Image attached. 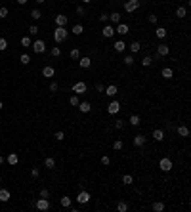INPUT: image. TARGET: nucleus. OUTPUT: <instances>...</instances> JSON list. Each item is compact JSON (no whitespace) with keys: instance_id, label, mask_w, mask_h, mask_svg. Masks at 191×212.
Returning a JSON list of instances; mask_svg holds the SVG:
<instances>
[{"instance_id":"obj_32","label":"nucleus","mask_w":191,"mask_h":212,"mask_svg":"<svg viewBox=\"0 0 191 212\" xmlns=\"http://www.w3.org/2000/svg\"><path fill=\"white\" fill-rule=\"evenodd\" d=\"M176 15H178L180 19H184L185 15H187V10H185L184 6H178V10H176Z\"/></svg>"},{"instance_id":"obj_56","label":"nucleus","mask_w":191,"mask_h":212,"mask_svg":"<svg viewBox=\"0 0 191 212\" xmlns=\"http://www.w3.org/2000/svg\"><path fill=\"white\" fill-rule=\"evenodd\" d=\"M96 90L97 92H103V84H101V82H97V84H96Z\"/></svg>"},{"instance_id":"obj_35","label":"nucleus","mask_w":191,"mask_h":212,"mask_svg":"<svg viewBox=\"0 0 191 212\" xmlns=\"http://www.w3.org/2000/svg\"><path fill=\"white\" fill-rule=\"evenodd\" d=\"M71 203H73V201H71V197H67V195H65V197H61V206H63V208H69Z\"/></svg>"},{"instance_id":"obj_3","label":"nucleus","mask_w":191,"mask_h":212,"mask_svg":"<svg viewBox=\"0 0 191 212\" xmlns=\"http://www.w3.org/2000/svg\"><path fill=\"white\" fill-rule=\"evenodd\" d=\"M31 48H33L34 54H44L46 52V42L44 40H34V42L31 44Z\"/></svg>"},{"instance_id":"obj_12","label":"nucleus","mask_w":191,"mask_h":212,"mask_svg":"<svg viewBox=\"0 0 191 212\" xmlns=\"http://www.w3.org/2000/svg\"><path fill=\"white\" fill-rule=\"evenodd\" d=\"M67 23H69V17H67V15H63V13L55 15V25H58V27H65Z\"/></svg>"},{"instance_id":"obj_24","label":"nucleus","mask_w":191,"mask_h":212,"mask_svg":"<svg viewBox=\"0 0 191 212\" xmlns=\"http://www.w3.org/2000/svg\"><path fill=\"white\" fill-rule=\"evenodd\" d=\"M128 48H130V54H138V52L142 50V44L138 42V40H134V42H132L130 46H128Z\"/></svg>"},{"instance_id":"obj_6","label":"nucleus","mask_w":191,"mask_h":212,"mask_svg":"<svg viewBox=\"0 0 191 212\" xmlns=\"http://www.w3.org/2000/svg\"><path fill=\"white\" fill-rule=\"evenodd\" d=\"M34 206H37L38 210L46 212V210H50V201H48V199H44V197H40L37 203H34Z\"/></svg>"},{"instance_id":"obj_4","label":"nucleus","mask_w":191,"mask_h":212,"mask_svg":"<svg viewBox=\"0 0 191 212\" xmlns=\"http://www.w3.org/2000/svg\"><path fill=\"white\" fill-rule=\"evenodd\" d=\"M138 8H140V0H126V4H124L126 13H134Z\"/></svg>"},{"instance_id":"obj_40","label":"nucleus","mask_w":191,"mask_h":212,"mask_svg":"<svg viewBox=\"0 0 191 212\" xmlns=\"http://www.w3.org/2000/svg\"><path fill=\"white\" fill-rule=\"evenodd\" d=\"M122 147H124V143H122V139H117V142L113 143V149H115V151H121Z\"/></svg>"},{"instance_id":"obj_33","label":"nucleus","mask_w":191,"mask_h":212,"mask_svg":"<svg viewBox=\"0 0 191 212\" xmlns=\"http://www.w3.org/2000/svg\"><path fill=\"white\" fill-rule=\"evenodd\" d=\"M163 76H164V79H172V76H174V71L170 69V67H164V69H163Z\"/></svg>"},{"instance_id":"obj_45","label":"nucleus","mask_w":191,"mask_h":212,"mask_svg":"<svg viewBox=\"0 0 191 212\" xmlns=\"http://www.w3.org/2000/svg\"><path fill=\"white\" fill-rule=\"evenodd\" d=\"M117 128V130H121V128H124V121H122V118H118V121H115V124H113Z\"/></svg>"},{"instance_id":"obj_30","label":"nucleus","mask_w":191,"mask_h":212,"mask_svg":"<svg viewBox=\"0 0 191 212\" xmlns=\"http://www.w3.org/2000/svg\"><path fill=\"white\" fill-rule=\"evenodd\" d=\"M117 210H118V212H126V210H128V203H126V201H118Z\"/></svg>"},{"instance_id":"obj_62","label":"nucleus","mask_w":191,"mask_h":212,"mask_svg":"<svg viewBox=\"0 0 191 212\" xmlns=\"http://www.w3.org/2000/svg\"><path fill=\"white\" fill-rule=\"evenodd\" d=\"M0 33H2V27H0Z\"/></svg>"},{"instance_id":"obj_39","label":"nucleus","mask_w":191,"mask_h":212,"mask_svg":"<svg viewBox=\"0 0 191 212\" xmlns=\"http://www.w3.org/2000/svg\"><path fill=\"white\" fill-rule=\"evenodd\" d=\"M69 55H71V59H79V58H80V50H79V48H73Z\"/></svg>"},{"instance_id":"obj_11","label":"nucleus","mask_w":191,"mask_h":212,"mask_svg":"<svg viewBox=\"0 0 191 212\" xmlns=\"http://www.w3.org/2000/svg\"><path fill=\"white\" fill-rule=\"evenodd\" d=\"M145 142H147V138L143 136V134L134 136V145H136V147H143V145H145Z\"/></svg>"},{"instance_id":"obj_42","label":"nucleus","mask_w":191,"mask_h":212,"mask_svg":"<svg viewBox=\"0 0 191 212\" xmlns=\"http://www.w3.org/2000/svg\"><path fill=\"white\" fill-rule=\"evenodd\" d=\"M31 44H33V40H31L29 37H23V38H21V46H25V48H29Z\"/></svg>"},{"instance_id":"obj_58","label":"nucleus","mask_w":191,"mask_h":212,"mask_svg":"<svg viewBox=\"0 0 191 212\" xmlns=\"http://www.w3.org/2000/svg\"><path fill=\"white\" fill-rule=\"evenodd\" d=\"M4 161H6V159H4L2 155H0V164H4Z\"/></svg>"},{"instance_id":"obj_36","label":"nucleus","mask_w":191,"mask_h":212,"mask_svg":"<svg viewBox=\"0 0 191 212\" xmlns=\"http://www.w3.org/2000/svg\"><path fill=\"white\" fill-rule=\"evenodd\" d=\"M31 17H33V19H34V21H38V19H40V17H42V13H40V10H38V8H34V10H33V12H31Z\"/></svg>"},{"instance_id":"obj_37","label":"nucleus","mask_w":191,"mask_h":212,"mask_svg":"<svg viewBox=\"0 0 191 212\" xmlns=\"http://www.w3.org/2000/svg\"><path fill=\"white\" fill-rule=\"evenodd\" d=\"M69 103H71V105H73V107H76V105H79V103H80V100H79V96H76V94H73V96L69 97Z\"/></svg>"},{"instance_id":"obj_50","label":"nucleus","mask_w":191,"mask_h":212,"mask_svg":"<svg viewBox=\"0 0 191 212\" xmlns=\"http://www.w3.org/2000/svg\"><path fill=\"white\" fill-rule=\"evenodd\" d=\"M58 82H52V84H50V92H52V94H55V92H58Z\"/></svg>"},{"instance_id":"obj_26","label":"nucleus","mask_w":191,"mask_h":212,"mask_svg":"<svg viewBox=\"0 0 191 212\" xmlns=\"http://www.w3.org/2000/svg\"><path fill=\"white\" fill-rule=\"evenodd\" d=\"M178 134H180L182 138H187V136H189V128H187V126H184V124H182V126H178Z\"/></svg>"},{"instance_id":"obj_7","label":"nucleus","mask_w":191,"mask_h":212,"mask_svg":"<svg viewBox=\"0 0 191 212\" xmlns=\"http://www.w3.org/2000/svg\"><path fill=\"white\" fill-rule=\"evenodd\" d=\"M118 111H121V103H118L117 100H113L109 105H107V113H109V115H117Z\"/></svg>"},{"instance_id":"obj_2","label":"nucleus","mask_w":191,"mask_h":212,"mask_svg":"<svg viewBox=\"0 0 191 212\" xmlns=\"http://www.w3.org/2000/svg\"><path fill=\"white\" fill-rule=\"evenodd\" d=\"M73 92H75L76 96H82V94L88 92V86H86V82L79 80V82H75V84H73Z\"/></svg>"},{"instance_id":"obj_16","label":"nucleus","mask_w":191,"mask_h":212,"mask_svg":"<svg viewBox=\"0 0 191 212\" xmlns=\"http://www.w3.org/2000/svg\"><path fill=\"white\" fill-rule=\"evenodd\" d=\"M113 50L118 52V54H122V52L126 50V44H124V40H117L115 44H113Z\"/></svg>"},{"instance_id":"obj_5","label":"nucleus","mask_w":191,"mask_h":212,"mask_svg":"<svg viewBox=\"0 0 191 212\" xmlns=\"http://www.w3.org/2000/svg\"><path fill=\"white\" fill-rule=\"evenodd\" d=\"M159 168H161L163 172H170V170H172V161H170L168 157H163L161 161H159Z\"/></svg>"},{"instance_id":"obj_29","label":"nucleus","mask_w":191,"mask_h":212,"mask_svg":"<svg viewBox=\"0 0 191 212\" xmlns=\"http://www.w3.org/2000/svg\"><path fill=\"white\" fill-rule=\"evenodd\" d=\"M122 184H124V185H132L134 184V176L124 174V176H122Z\"/></svg>"},{"instance_id":"obj_22","label":"nucleus","mask_w":191,"mask_h":212,"mask_svg":"<svg viewBox=\"0 0 191 212\" xmlns=\"http://www.w3.org/2000/svg\"><path fill=\"white\" fill-rule=\"evenodd\" d=\"M153 139H155V142H163V139H164V130L157 128V130L153 132Z\"/></svg>"},{"instance_id":"obj_1","label":"nucleus","mask_w":191,"mask_h":212,"mask_svg":"<svg viewBox=\"0 0 191 212\" xmlns=\"http://www.w3.org/2000/svg\"><path fill=\"white\" fill-rule=\"evenodd\" d=\"M67 37H69V31H67L65 27H55V31H54V40H55V44L65 42Z\"/></svg>"},{"instance_id":"obj_15","label":"nucleus","mask_w":191,"mask_h":212,"mask_svg":"<svg viewBox=\"0 0 191 212\" xmlns=\"http://www.w3.org/2000/svg\"><path fill=\"white\" fill-rule=\"evenodd\" d=\"M128 124L134 126V128H138V126L142 124V118H140V115H132L130 118H128Z\"/></svg>"},{"instance_id":"obj_14","label":"nucleus","mask_w":191,"mask_h":212,"mask_svg":"<svg viewBox=\"0 0 191 212\" xmlns=\"http://www.w3.org/2000/svg\"><path fill=\"white\" fill-rule=\"evenodd\" d=\"M76 107H79V111H80V113H90V111H92V105H90V101H80Z\"/></svg>"},{"instance_id":"obj_43","label":"nucleus","mask_w":191,"mask_h":212,"mask_svg":"<svg viewBox=\"0 0 191 212\" xmlns=\"http://www.w3.org/2000/svg\"><path fill=\"white\" fill-rule=\"evenodd\" d=\"M29 33H31V34H33V37H34V34H38V33H40V29H38V25H31V27H29Z\"/></svg>"},{"instance_id":"obj_38","label":"nucleus","mask_w":191,"mask_h":212,"mask_svg":"<svg viewBox=\"0 0 191 212\" xmlns=\"http://www.w3.org/2000/svg\"><path fill=\"white\" fill-rule=\"evenodd\" d=\"M50 54L54 55V58H59V55H61V48H59V46H54V48L50 50Z\"/></svg>"},{"instance_id":"obj_55","label":"nucleus","mask_w":191,"mask_h":212,"mask_svg":"<svg viewBox=\"0 0 191 212\" xmlns=\"http://www.w3.org/2000/svg\"><path fill=\"white\" fill-rule=\"evenodd\" d=\"M76 13H79V15H84V13H86L84 6H79V8H76Z\"/></svg>"},{"instance_id":"obj_19","label":"nucleus","mask_w":191,"mask_h":212,"mask_svg":"<svg viewBox=\"0 0 191 212\" xmlns=\"http://www.w3.org/2000/svg\"><path fill=\"white\" fill-rule=\"evenodd\" d=\"M6 163H8V164H12V166H15V164L19 163V157H17L15 153H10L8 157H6Z\"/></svg>"},{"instance_id":"obj_54","label":"nucleus","mask_w":191,"mask_h":212,"mask_svg":"<svg viewBox=\"0 0 191 212\" xmlns=\"http://www.w3.org/2000/svg\"><path fill=\"white\" fill-rule=\"evenodd\" d=\"M38 174H40L38 168H33V170H31V176H33V178H38Z\"/></svg>"},{"instance_id":"obj_20","label":"nucleus","mask_w":191,"mask_h":212,"mask_svg":"<svg viewBox=\"0 0 191 212\" xmlns=\"http://www.w3.org/2000/svg\"><path fill=\"white\" fill-rule=\"evenodd\" d=\"M113 34H115V27H111V25H105V27H103V37H105V38H111Z\"/></svg>"},{"instance_id":"obj_48","label":"nucleus","mask_w":191,"mask_h":212,"mask_svg":"<svg viewBox=\"0 0 191 212\" xmlns=\"http://www.w3.org/2000/svg\"><path fill=\"white\" fill-rule=\"evenodd\" d=\"M55 139H58V142H63V139H65V134L61 132V130H58V132H55Z\"/></svg>"},{"instance_id":"obj_44","label":"nucleus","mask_w":191,"mask_h":212,"mask_svg":"<svg viewBox=\"0 0 191 212\" xmlns=\"http://www.w3.org/2000/svg\"><path fill=\"white\" fill-rule=\"evenodd\" d=\"M19 61H21V63H23V65H29V63H31V58H29V55H27V54H23V55H21V58H19Z\"/></svg>"},{"instance_id":"obj_49","label":"nucleus","mask_w":191,"mask_h":212,"mask_svg":"<svg viewBox=\"0 0 191 212\" xmlns=\"http://www.w3.org/2000/svg\"><path fill=\"white\" fill-rule=\"evenodd\" d=\"M0 17H2V19H6V17H8V8H4V6L0 8Z\"/></svg>"},{"instance_id":"obj_27","label":"nucleus","mask_w":191,"mask_h":212,"mask_svg":"<svg viewBox=\"0 0 191 212\" xmlns=\"http://www.w3.org/2000/svg\"><path fill=\"white\" fill-rule=\"evenodd\" d=\"M44 168H48V170L55 168V161H54V159H52V157H48V159H46V161H44Z\"/></svg>"},{"instance_id":"obj_25","label":"nucleus","mask_w":191,"mask_h":212,"mask_svg":"<svg viewBox=\"0 0 191 212\" xmlns=\"http://www.w3.org/2000/svg\"><path fill=\"white\" fill-rule=\"evenodd\" d=\"M121 17H122V15L118 13V12H113V13H109V21H113L115 25H118V23H121Z\"/></svg>"},{"instance_id":"obj_51","label":"nucleus","mask_w":191,"mask_h":212,"mask_svg":"<svg viewBox=\"0 0 191 212\" xmlns=\"http://www.w3.org/2000/svg\"><path fill=\"white\" fill-rule=\"evenodd\" d=\"M100 21L101 23H107V21H109V13H101L100 15Z\"/></svg>"},{"instance_id":"obj_41","label":"nucleus","mask_w":191,"mask_h":212,"mask_svg":"<svg viewBox=\"0 0 191 212\" xmlns=\"http://www.w3.org/2000/svg\"><path fill=\"white\" fill-rule=\"evenodd\" d=\"M153 210L155 212H163L164 210V203H153Z\"/></svg>"},{"instance_id":"obj_9","label":"nucleus","mask_w":191,"mask_h":212,"mask_svg":"<svg viewBox=\"0 0 191 212\" xmlns=\"http://www.w3.org/2000/svg\"><path fill=\"white\" fill-rule=\"evenodd\" d=\"M115 33H118L121 37H124V34H128V33H130V27H128L126 23H118L117 27H115Z\"/></svg>"},{"instance_id":"obj_18","label":"nucleus","mask_w":191,"mask_h":212,"mask_svg":"<svg viewBox=\"0 0 191 212\" xmlns=\"http://www.w3.org/2000/svg\"><path fill=\"white\" fill-rule=\"evenodd\" d=\"M105 94H107V96H109V97H115V96L118 94V88H117L115 84H109V86H107V88H105Z\"/></svg>"},{"instance_id":"obj_46","label":"nucleus","mask_w":191,"mask_h":212,"mask_svg":"<svg viewBox=\"0 0 191 212\" xmlns=\"http://www.w3.org/2000/svg\"><path fill=\"white\" fill-rule=\"evenodd\" d=\"M101 164H103V166H109V164H111V159L107 157V155H103V157H101Z\"/></svg>"},{"instance_id":"obj_8","label":"nucleus","mask_w":191,"mask_h":212,"mask_svg":"<svg viewBox=\"0 0 191 212\" xmlns=\"http://www.w3.org/2000/svg\"><path fill=\"white\" fill-rule=\"evenodd\" d=\"M90 199H92V195L88 193V191H80V193L76 195V201H79L80 205H86V203H90Z\"/></svg>"},{"instance_id":"obj_10","label":"nucleus","mask_w":191,"mask_h":212,"mask_svg":"<svg viewBox=\"0 0 191 212\" xmlns=\"http://www.w3.org/2000/svg\"><path fill=\"white\" fill-rule=\"evenodd\" d=\"M168 54H170V48L166 44H159L157 46V55H159V58H166Z\"/></svg>"},{"instance_id":"obj_53","label":"nucleus","mask_w":191,"mask_h":212,"mask_svg":"<svg viewBox=\"0 0 191 212\" xmlns=\"http://www.w3.org/2000/svg\"><path fill=\"white\" fill-rule=\"evenodd\" d=\"M40 197L48 199V197H50V191H48V189H42V191H40Z\"/></svg>"},{"instance_id":"obj_21","label":"nucleus","mask_w":191,"mask_h":212,"mask_svg":"<svg viewBox=\"0 0 191 212\" xmlns=\"http://www.w3.org/2000/svg\"><path fill=\"white\" fill-rule=\"evenodd\" d=\"M155 34H157V38H166V34H168V31L166 29H164V27H157V29H155Z\"/></svg>"},{"instance_id":"obj_13","label":"nucleus","mask_w":191,"mask_h":212,"mask_svg":"<svg viewBox=\"0 0 191 212\" xmlns=\"http://www.w3.org/2000/svg\"><path fill=\"white\" fill-rule=\"evenodd\" d=\"M10 199H12V193H10L6 187H2L0 189V203H8Z\"/></svg>"},{"instance_id":"obj_52","label":"nucleus","mask_w":191,"mask_h":212,"mask_svg":"<svg viewBox=\"0 0 191 212\" xmlns=\"http://www.w3.org/2000/svg\"><path fill=\"white\" fill-rule=\"evenodd\" d=\"M147 21L151 23V25H155V23H157V15H153V13H151V15H147Z\"/></svg>"},{"instance_id":"obj_59","label":"nucleus","mask_w":191,"mask_h":212,"mask_svg":"<svg viewBox=\"0 0 191 212\" xmlns=\"http://www.w3.org/2000/svg\"><path fill=\"white\" fill-rule=\"evenodd\" d=\"M80 2H82V4H90L92 0H80Z\"/></svg>"},{"instance_id":"obj_23","label":"nucleus","mask_w":191,"mask_h":212,"mask_svg":"<svg viewBox=\"0 0 191 212\" xmlns=\"http://www.w3.org/2000/svg\"><path fill=\"white\" fill-rule=\"evenodd\" d=\"M79 65L82 67V69H88V67L92 65V59L90 58H79Z\"/></svg>"},{"instance_id":"obj_57","label":"nucleus","mask_w":191,"mask_h":212,"mask_svg":"<svg viewBox=\"0 0 191 212\" xmlns=\"http://www.w3.org/2000/svg\"><path fill=\"white\" fill-rule=\"evenodd\" d=\"M15 2H17V4H21V6H23V4H27V0H15Z\"/></svg>"},{"instance_id":"obj_61","label":"nucleus","mask_w":191,"mask_h":212,"mask_svg":"<svg viewBox=\"0 0 191 212\" xmlns=\"http://www.w3.org/2000/svg\"><path fill=\"white\" fill-rule=\"evenodd\" d=\"M2 109H4V103H2V101H0V111H2Z\"/></svg>"},{"instance_id":"obj_34","label":"nucleus","mask_w":191,"mask_h":212,"mask_svg":"<svg viewBox=\"0 0 191 212\" xmlns=\"http://www.w3.org/2000/svg\"><path fill=\"white\" fill-rule=\"evenodd\" d=\"M82 33H84V27H82V25H79V23L73 25V34H76V37H79V34H82Z\"/></svg>"},{"instance_id":"obj_60","label":"nucleus","mask_w":191,"mask_h":212,"mask_svg":"<svg viewBox=\"0 0 191 212\" xmlns=\"http://www.w3.org/2000/svg\"><path fill=\"white\" fill-rule=\"evenodd\" d=\"M34 2H37V4H44V0H34Z\"/></svg>"},{"instance_id":"obj_28","label":"nucleus","mask_w":191,"mask_h":212,"mask_svg":"<svg viewBox=\"0 0 191 212\" xmlns=\"http://www.w3.org/2000/svg\"><path fill=\"white\" fill-rule=\"evenodd\" d=\"M122 61H124V65H126V67H132V65H134V54L124 55V59H122Z\"/></svg>"},{"instance_id":"obj_47","label":"nucleus","mask_w":191,"mask_h":212,"mask_svg":"<svg viewBox=\"0 0 191 212\" xmlns=\"http://www.w3.org/2000/svg\"><path fill=\"white\" fill-rule=\"evenodd\" d=\"M8 48V40L6 38H0V52H4Z\"/></svg>"},{"instance_id":"obj_17","label":"nucleus","mask_w":191,"mask_h":212,"mask_svg":"<svg viewBox=\"0 0 191 212\" xmlns=\"http://www.w3.org/2000/svg\"><path fill=\"white\" fill-rule=\"evenodd\" d=\"M55 75V69L54 67H50V65H46L44 69H42V76H46V79H52V76Z\"/></svg>"},{"instance_id":"obj_31","label":"nucleus","mask_w":191,"mask_h":212,"mask_svg":"<svg viewBox=\"0 0 191 212\" xmlns=\"http://www.w3.org/2000/svg\"><path fill=\"white\" fill-rule=\"evenodd\" d=\"M153 63H155V61H153V58H151V55H145V58L142 59V65H143V67H151Z\"/></svg>"}]
</instances>
